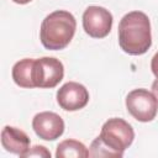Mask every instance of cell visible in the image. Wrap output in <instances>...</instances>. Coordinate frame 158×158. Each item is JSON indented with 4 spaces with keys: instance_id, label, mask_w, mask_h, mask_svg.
<instances>
[{
    "instance_id": "1",
    "label": "cell",
    "mask_w": 158,
    "mask_h": 158,
    "mask_svg": "<svg viewBox=\"0 0 158 158\" xmlns=\"http://www.w3.org/2000/svg\"><path fill=\"white\" fill-rule=\"evenodd\" d=\"M118 44L131 56L144 54L152 46L151 22L142 11L126 14L118 23Z\"/></svg>"
},
{
    "instance_id": "2",
    "label": "cell",
    "mask_w": 158,
    "mask_h": 158,
    "mask_svg": "<svg viewBox=\"0 0 158 158\" xmlns=\"http://www.w3.org/2000/svg\"><path fill=\"white\" fill-rule=\"evenodd\" d=\"M77 30L75 17L65 10H57L44 17L40 30V40L44 48L59 51L65 48Z\"/></svg>"
},
{
    "instance_id": "3",
    "label": "cell",
    "mask_w": 158,
    "mask_h": 158,
    "mask_svg": "<svg viewBox=\"0 0 158 158\" xmlns=\"http://www.w3.org/2000/svg\"><path fill=\"white\" fill-rule=\"evenodd\" d=\"M99 138L112 152L114 157H122L125 149L132 144L135 132L127 121L112 117L102 125Z\"/></svg>"
},
{
    "instance_id": "4",
    "label": "cell",
    "mask_w": 158,
    "mask_h": 158,
    "mask_svg": "<svg viewBox=\"0 0 158 158\" xmlns=\"http://www.w3.org/2000/svg\"><path fill=\"white\" fill-rule=\"evenodd\" d=\"M126 107L137 121L149 122L158 112V101L153 93L147 89H135L126 96Z\"/></svg>"
},
{
    "instance_id": "5",
    "label": "cell",
    "mask_w": 158,
    "mask_h": 158,
    "mask_svg": "<svg viewBox=\"0 0 158 158\" xmlns=\"http://www.w3.org/2000/svg\"><path fill=\"white\" fill-rule=\"evenodd\" d=\"M32 77L35 88H54L64 77L63 63L53 57H42L40 59H35Z\"/></svg>"
},
{
    "instance_id": "6",
    "label": "cell",
    "mask_w": 158,
    "mask_h": 158,
    "mask_svg": "<svg viewBox=\"0 0 158 158\" xmlns=\"http://www.w3.org/2000/svg\"><path fill=\"white\" fill-rule=\"evenodd\" d=\"M112 27V15L101 6H89L83 14V28L93 38L106 37Z\"/></svg>"
},
{
    "instance_id": "7",
    "label": "cell",
    "mask_w": 158,
    "mask_h": 158,
    "mask_svg": "<svg viewBox=\"0 0 158 158\" xmlns=\"http://www.w3.org/2000/svg\"><path fill=\"white\" fill-rule=\"evenodd\" d=\"M89 101L88 89L77 81H68L57 91V102L65 111H77L86 106Z\"/></svg>"
},
{
    "instance_id": "8",
    "label": "cell",
    "mask_w": 158,
    "mask_h": 158,
    "mask_svg": "<svg viewBox=\"0 0 158 158\" xmlns=\"http://www.w3.org/2000/svg\"><path fill=\"white\" fill-rule=\"evenodd\" d=\"M32 128L40 138L44 141H54L63 135L64 121L56 112L43 111L33 117Z\"/></svg>"
},
{
    "instance_id": "9",
    "label": "cell",
    "mask_w": 158,
    "mask_h": 158,
    "mask_svg": "<svg viewBox=\"0 0 158 158\" xmlns=\"http://www.w3.org/2000/svg\"><path fill=\"white\" fill-rule=\"evenodd\" d=\"M28 136L17 127L5 126L1 131V144L6 152L22 157L30 148Z\"/></svg>"
},
{
    "instance_id": "10",
    "label": "cell",
    "mask_w": 158,
    "mask_h": 158,
    "mask_svg": "<svg viewBox=\"0 0 158 158\" xmlns=\"http://www.w3.org/2000/svg\"><path fill=\"white\" fill-rule=\"evenodd\" d=\"M33 64L35 59L32 58H25L15 63L12 67V79L16 85L20 88H35L33 83Z\"/></svg>"
},
{
    "instance_id": "11",
    "label": "cell",
    "mask_w": 158,
    "mask_h": 158,
    "mask_svg": "<svg viewBox=\"0 0 158 158\" xmlns=\"http://www.w3.org/2000/svg\"><path fill=\"white\" fill-rule=\"evenodd\" d=\"M56 157L57 158H70V157L85 158V157H89V151L81 142L77 139H65L57 146Z\"/></svg>"
},
{
    "instance_id": "12",
    "label": "cell",
    "mask_w": 158,
    "mask_h": 158,
    "mask_svg": "<svg viewBox=\"0 0 158 158\" xmlns=\"http://www.w3.org/2000/svg\"><path fill=\"white\" fill-rule=\"evenodd\" d=\"M22 157H46V158H51V152L43 146H35L32 148H28V151Z\"/></svg>"
},
{
    "instance_id": "13",
    "label": "cell",
    "mask_w": 158,
    "mask_h": 158,
    "mask_svg": "<svg viewBox=\"0 0 158 158\" xmlns=\"http://www.w3.org/2000/svg\"><path fill=\"white\" fill-rule=\"evenodd\" d=\"M151 69H152V73L154 74V77L158 79V52H157V53L153 56V58H152Z\"/></svg>"
},
{
    "instance_id": "14",
    "label": "cell",
    "mask_w": 158,
    "mask_h": 158,
    "mask_svg": "<svg viewBox=\"0 0 158 158\" xmlns=\"http://www.w3.org/2000/svg\"><path fill=\"white\" fill-rule=\"evenodd\" d=\"M152 93H153V95L156 96V99L158 101V79H156L152 84Z\"/></svg>"
},
{
    "instance_id": "15",
    "label": "cell",
    "mask_w": 158,
    "mask_h": 158,
    "mask_svg": "<svg viewBox=\"0 0 158 158\" xmlns=\"http://www.w3.org/2000/svg\"><path fill=\"white\" fill-rule=\"evenodd\" d=\"M12 1L16 2V4H20V5H25V4H28L32 0H12Z\"/></svg>"
}]
</instances>
